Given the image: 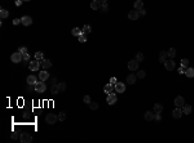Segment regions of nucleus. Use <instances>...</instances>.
Here are the masks:
<instances>
[{
  "label": "nucleus",
  "mask_w": 194,
  "mask_h": 143,
  "mask_svg": "<svg viewBox=\"0 0 194 143\" xmlns=\"http://www.w3.org/2000/svg\"><path fill=\"white\" fill-rule=\"evenodd\" d=\"M24 1H30V0H24Z\"/></svg>",
  "instance_id": "obj_53"
},
{
  "label": "nucleus",
  "mask_w": 194,
  "mask_h": 143,
  "mask_svg": "<svg viewBox=\"0 0 194 143\" xmlns=\"http://www.w3.org/2000/svg\"><path fill=\"white\" fill-rule=\"evenodd\" d=\"M22 3H24V0H16V1H14V4H16L17 6H21Z\"/></svg>",
  "instance_id": "obj_48"
},
{
  "label": "nucleus",
  "mask_w": 194,
  "mask_h": 143,
  "mask_svg": "<svg viewBox=\"0 0 194 143\" xmlns=\"http://www.w3.org/2000/svg\"><path fill=\"white\" fill-rule=\"evenodd\" d=\"M78 37H79V41H80V43H87V40H88L87 34H84V32H83V34H80Z\"/></svg>",
  "instance_id": "obj_31"
},
{
  "label": "nucleus",
  "mask_w": 194,
  "mask_h": 143,
  "mask_svg": "<svg viewBox=\"0 0 194 143\" xmlns=\"http://www.w3.org/2000/svg\"><path fill=\"white\" fill-rule=\"evenodd\" d=\"M182 114H184L182 108H181V107H176V108L174 110V112H172V116H174L175 119H180V117L182 116Z\"/></svg>",
  "instance_id": "obj_14"
},
{
  "label": "nucleus",
  "mask_w": 194,
  "mask_h": 143,
  "mask_svg": "<svg viewBox=\"0 0 194 143\" xmlns=\"http://www.w3.org/2000/svg\"><path fill=\"white\" fill-rule=\"evenodd\" d=\"M42 66V61H39V59H32V61L28 62V69L31 71H39Z\"/></svg>",
  "instance_id": "obj_1"
},
{
  "label": "nucleus",
  "mask_w": 194,
  "mask_h": 143,
  "mask_svg": "<svg viewBox=\"0 0 194 143\" xmlns=\"http://www.w3.org/2000/svg\"><path fill=\"white\" fill-rule=\"evenodd\" d=\"M21 23L24 25V26H30L32 23V18L30 17V16H24L21 18Z\"/></svg>",
  "instance_id": "obj_13"
},
{
  "label": "nucleus",
  "mask_w": 194,
  "mask_h": 143,
  "mask_svg": "<svg viewBox=\"0 0 194 143\" xmlns=\"http://www.w3.org/2000/svg\"><path fill=\"white\" fill-rule=\"evenodd\" d=\"M114 86H115V92L116 93H124L126 92V85L123 84V82H120V81H118Z\"/></svg>",
  "instance_id": "obj_8"
},
{
  "label": "nucleus",
  "mask_w": 194,
  "mask_h": 143,
  "mask_svg": "<svg viewBox=\"0 0 194 143\" xmlns=\"http://www.w3.org/2000/svg\"><path fill=\"white\" fill-rule=\"evenodd\" d=\"M114 90H115V86H114V84H106L105 86H104V92H105V93H108V94L113 93Z\"/></svg>",
  "instance_id": "obj_20"
},
{
  "label": "nucleus",
  "mask_w": 194,
  "mask_h": 143,
  "mask_svg": "<svg viewBox=\"0 0 194 143\" xmlns=\"http://www.w3.org/2000/svg\"><path fill=\"white\" fill-rule=\"evenodd\" d=\"M14 1H16V0H14Z\"/></svg>",
  "instance_id": "obj_54"
},
{
  "label": "nucleus",
  "mask_w": 194,
  "mask_h": 143,
  "mask_svg": "<svg viewBox=\"0 0 194 143\" xmlns=\"http://www.w3.org/2000/svg\"><path fill=\"white\" fill-rule=\"evenodd\" d=\"M154 114H155V112H154ZM154 120H155V121H160V120H162L160 114H155V115H154Z\"/></svg>",
  "instance_id": "obj_43"
},
{
  "label": "nucleus",
  "mask_w": 194,
  "mask_h": 143,
  "mask_svg": "<svg viewBox=\"0 0 194 143\" xmlns=\"http://www.w3.org/2000/svg\"><path fill=\"white\" fill-rule=\"evenodd\" d=\"M49 79V72L47 70H43L39 72V80L40 81H47Z\"/></svg>",
  "instance_id": "obj_12"
},
{
  "label": "nucleus",
  "mask_w": 194,
  "mask_h": 143,
  "mask_svg": "<svg viewBox=\"0 0 194 143\" xmlns=\"http://www.w3.org/2000/svg\"><path fill=\"white\" fill-rule=\"evenodd\" d=\"M138 13H140V16H145V14H146V10H145V9H141V10H138Z\"/></svg>",
  "instance_id": "obj_50"
},
{
  "label": "nucleus",
  "mask_w": 194,
  "mask_h": 143,
  "mask_svg": "<svg viewBox=\"0 0 194 143\" xmlns=\"http://www.w3.org/2000/svg\"><path fill=\"white\" fill-rule=\"evenodd\" d=\"M83 102L87 103V104H89V103H91V97H89V95H84L83 97Z\"/></svg>",
  "instance_id": "obj_41"
},
{
  "label": "nucleus",
  "mask_w": 194,
  "mask_h": 143,
  "mask_svg": "<svg viewBox=\"0 0 194 143\" xmlns=\"http://www.w3.org/2000/svg\"><path fill=\"white\" fill-rule=\"evenodd\" d=\"M21 23V18H16L13 21V25H20Z\"/></svg>",
  "instance_id": "obj_49"
},
{
  "label": "nucleus",
  "mask_w": 194,
  "mask_h": 143,
  "mask_svg": "<svg viewBox=\"0 0 194 143\" xmlns=\"http://www.w3.org/2000/svg\"><path fill=\"white\" fill-rule=\"evenodd\" d=\"M35 59H39V61L44 59V54H43V52H36V53H35Z\"/></svg>",
  "instance_id": "obj_34"
},
{
  "label": "nucleus",
  "mask_w": 194,
  "mask_h": 143,
  "mask_svg": "<svg viewBox=\"0 0 194 143\" xmlns=\"http://www.w3.org/2000/svg\"><path fill=\"white\" fill-rule=\"evenodd\" d=\"M116 101H118V98H116V95H115L114 93L108 94V97H106V102H108L109 104H115Z\"/></svg>",
  "instance_id": "obj_9"
},
{
  "label": "nucleus",
  "mask_w": 194,
  "mask_h": 143,
  "mask_svg": "<svg viewBox=\"0 0 194 143\" xmlns=\"http://www.w3.org/2000/svg\"><path fill=\"white\" fill-rule=\"evenodd\" d=\"M101 12H102L104 14L109 12V5H108V3H102V5H101Z\"/></svg>",
  "instance_id": "obj_32"
},
{
  "label": "nucleus",
  "mask_w": 194,
  "mask_h": 143,
  "mask_svg": "<svg viewBox=\"0 0 194 143\" xmlns=\"http://www.w3.org/2000/svg\"><path fill=\"white\" fill-rule=\"evenodd\" d=\"M164 67H166V70H168V71H172L175 67H176V65H175V61H174V58H170L168 61H166L164 62Z\"/></svg>",
  "instance_id": "obj_7"
},
{
  "label": "nucleus",
  "mask_w": 194,
  "mask_h": 143,
  "mask_svg": "<svg viewBox=\"0 0 194 143\" xmlns=\"http://www.w3.org/2000/svg\"><path fill=\"white\" fill-rule=\"evenodd\" d=\"M58 120H60V121H65V120H66V112L65 111H61L58 114Z\"/></svg>",
  "instance_id": "obj_33"
},
{
  "label": "nucleus",
  "mask_w": 194,
  "mask_h": 143,
  "mask_svg": "<svg viewBox=\"0 0 194 143\" xmlns=\"http://www.w3.org/2000/svg\"><path fill=\"white\" fill-rule=\"evenodd\" d=\"M184 103H185L184 97L177 95L176 98H175V106H176V107H184Z\"/></svg>",
  "instance_id": "obj_10"
},
{
  "label": "nucleus",
  "mask_w": 194,
  "mask_h": 143,
  "mask_svg": "<svg viewBox=\"0 0 194 143\" xmlns=\"http://www.w3.org/2000/svg\"><path fill=\"white\" fill-rule=\"evenodd\" d=\"M89 107H91V110L96 111L97 108H98V103H97V102H91V103H89Z\"/></svg>",
  "instance_id": "obj_36"
},
{
  "label": "nucleus",
  "mask_w": 194,
  "mask_h": 143,
  "mask_svg": "<svg viewBox=\"0 0 194 143\" xmlns=\"http://www.w3.org/2000/svg\"><path fill=\"white\" fill-rule=\"evenodd\" d=\"M185 75H186L188 77H194V69H193V67H186Z\"/></svg>",
  "instance_id": "obj_25"
},
{
  "label": "nucleus",
  "mask_w": 194,
  "mask_h": 143,
  "mask_svg": "<svg viewBox=\"0 0 194 143\" xmlns=\"http://www.w3.org/2000/svg\"><path fill=\"white\" fill-rule=\"evenodd\" d=\"M52 84H57V79H56V77L52 79Z\"/></svg>",
  "instance_id": "obj_51"
},
{
  "label": "nucleus",
  "mask_w": 194,
  "mask_h": 143,
  "mask_svg": "<svg viewBox=\"0 0 194 143\" xmlns=\"http://www.w3.org/2000/svg\"><path fill=\"white\" fill-rule=\"evenodd\" d=\"M138 61L135 58V59H131V61L128 62V69L131 70V71H136V70H138Z\"/></svg>",
  "instance_id": "obj_6"
},
{
  "label": "nucleus",
  "mask_w": 194,
  "mask_h": 143,
  "mask_svg": "<svg viewBox=\"0 0 194 143\" xmlns=\"http://www.w3.org/2000/svg\"><path fill=\"white\" fill-rule=\"evenodd\" d=\"M32 90H35V85L27 84V86H26V92H32Z\"/></svg>",
  "instance_id": "obj_40"
},
{
  "label": "nucleus",
  "mask_w": 194,
  "mask_h": 143,
  "mask_svg": "<svg viewBox=\"0 0 194 143\" xmlns=\"http://www.w3.org/2000/svg\"><path fill=\"white\" fill-rule=\"evenodd\" d=\"M42 67L44 70H48V69H50L52 67V62H50V59H42Z\"/></svg>",
  "instance_id": "obj_17"
},
{
  "label": "nucleus",
  "mask_w": 194,
  "mask_h": 143,
  "mask_svg": "<svg viewBox=\"0 0 194 143\" xmlns=\"http://www.w3.org/2000/svg\"><path fill=\"white\" fill-rule=\"evenodd\" d=\"M10 61L13 63H18L21 61H24V54H22L21 52H14V53L10 56Z\"/></svg>",
  "instance_id": "obj_2"
},
{
  "label": "nucleus",
  "mask_w": 194,
  "mask_h": 143,
  "mask_svg": "<svg viewBox=\"0 0 194 143\" xmlns=\"http://www.w3.org/2000/svg\"><path fill=\"white\" fill-rule=\"evenodd\" d=\"M167 53H168V57H170V58H175V56H176V49H175V48H170V49L167 50Z\"/></svg>",
  "instance_id": "obj_29"
},
{
  "label": "nucleus",
  "mask_w": 194,
  "mask_h": 143,
  "mask_svg": "<svg viewBox=\"0 0 194 143\" xmlns=\"http://www.w3.org/2000/svg\"><path fill=\"white\" fill-rule=\"evenodd\" d=\"M0 17H2L3 19H4V18H8V17H9V12L6 10V9H4V8L0 9Z\"/></svg>",
  "instance_id": "obj_28"
},
{
  "label": "nucleus",
  "mask_w": 194,
  "mask_h": 143,
  "mask_svg": "<svg viewBox=\"0 0 194 143\" xmlns=\"http://www.w3.org/2000/svg\"><path fill=\"white\" fill-rule=\"evenodd\" d=\"M58 88H60V90H61V92H66V82H60L58 84Z\"/></svg>",
  "instance_id": "obj_38"
},
{
  "label": "nucleus",
  "mask_w": 194,
  "mask_h": 143,
  "mask_svg": "<svg viewBox=\"0 0 194 143\" xmlns=\"http://www.w3.org/2000/svg\"><path fill=\"white\" fill-rule=\"evenodd\" d=\"M71 34H72L74 36H79L80 34H83V30H80L79 27H74V28L71 30Z\"/></svg>",
  "instance_id": "obj_27"
},
{
  "label": "nucleus",
  "mask_w": 194,
  "mask_h": 143,
  "mask_svg": "<svg viewBox=\"0 0 194 143\" xmlns=\"http://www.w3.org/2000/svg\"><path fill=\"white\" fill-rule=\"evenodd\" d=\"M154 111H146L145 112V115H144V117H145V120L146 121H153L154 120Z\"/></svg>",
  "instance_id": "obj_18"
},
{
  "label": "nucleus",
  "mask_w": 194,
  "mask_h": 143,
  "mask_svg": "<svg viewBox=\"0 0 194 143\" xmlns=\"http://www.w3.org/2000/svg\"><path fill=\"white\" fill-rule=\"evenodd\" d=\"M20 135H21V134H18V133H16V132H13L10 137H12V139H18V137H20Z\"/></svg>",
  "instance_id": "obj_44"
},
{
  "label": "nucleus",
  "mask_w": 194,
  "mask_h": 143,
  "mask_svg": "<svg viewBox=\"0 0 194 143\" xmlns=\"http://www.w3.org/2000/svg\"><path fill=\"white\" fill-rule=\"evenodd\" d=\"M137 75H133V73H131V75H128V76H127V82H128V84H135V82L137 81Z\"/></svg>",
  "instance_id": "obj_19"
},
{
  "label": "nucleus",
  "mask_w": 194,
  "mask_h": 143,
  "mask_svg": "<svg viewBox=\"0 0 194 143\" xmlns=\"http://www.w3.org/2000/svg\"><path fill=\"white\" fill-rule=\"evenodd\" d=\"M61 90H60V88H58V84H52V86H50V93L53 94V95H57Z\"/></svg>",
  "instance_id": "obj_22"
},
{
  "label": "nucleus",
  "mask_w": 194,
  "mask_h": 143,
  "mask_svg": "<svg viewBox=\"0 0 194 143\" xmlns=\"http://www.w3.org/2000/svg\"><path fill=\"white\" fill-rule=\"evenodd\" d=\"M82 30H83V32H84V34H87V35L92 32V27L89 26V25H84V26H83V28H82Z\"/></svg>",
  "instance_id": "obj_30"
},
{
  "label": "nucleus",
  "mask_w": 194,
  "mask_h": 143,
  "mask_svg": "<svg viewBox=\"0 0 194 143\" xmlns=\"http://www.w3.org/2000/svg\"><path fill=\"white\" fill-rule=\"evenodd\" d=\"M101 5H102V3L100 1V0H92V1H91V8H92L93 10L101 9Z\"/></svg>",
  "instance_id": "obj_15"
},
{
  "label": "nucleus",
  "mask_w": 194,
  "mask_h": 143,
  "mask_svg": "<svg viewBox=\"0 0 194 143\" xmlns=\"http://www.w3.org/2000/svg\"><path fill=\"white\" fill-rule=\"evenodd\" d=\"M47 90V85H46V81H39L35 84V92L36 93H44Z\"/></svg>",
  "instance_id": "obj_5"
},
{
  "label": "nucleus",
  "mask_w": 194,
  "mask_h": 143,
  "mask_svg": "<svg viewBox=\"0 0 194 143\" xmlns=\"http://www.w3.org/2000/svg\"><path fill=\"white\" fill-rule=\"evenodd\" d=\"M26 81H27V84L35 85L36 82H38V77H36L35 75H28V76H27V79H26Z\"/></svg>",
  "instance_id": "obj_16"
},
{
  "label": "nucleus",
  "mask_w": 194,
  "mask_h": 143,
  "mask_svg": "<svg viewBox=\"0 0 194 143\" xmlns=\"http://www.w3.org/2000/svg\"><path fill=\"white\" fill-rule=\"evenodd\" d=\"M24 61H28L30 62V54H28V52H27V53H24Z\"/></svg>",
  "instance_id": "obj_46"
},
{
  "label": "nucleus",
  "mask_w": 194,
  "mask_h": 143,
  "mask_svg": "<svg viewBox=\"0 0 194 143\" xmlns=\"http://www.w3.org/2000/svg\"><path fill=\"white\" fill-rule=\"evenodd\" d=\"M138 17H140V13H138V10H131L130 13H128V18L131 19V21H137L138 19Z\"/></svg>",
  "instance_id": "obj_11"
},
{
  "label": "nucleus",
  "mask_w": 194,
  "mask_h": 143,
  "mask_svg": "<svg viewBox=\"0 0 194 143\" xmlns=\"http://www.w3.org/2000/svg\"><path fill=\"white\" fill-rule=\"evenodd\" d=\"M185 70H186V67H184V66H180L178 67V73H185Z\"/></svg>",
  "instance_id": "obj_45"
},
{
  "label": "nucleus",
  "mask_w": 194,
  "mask_h": 143,
  "mask_svg": "<svg viewBox=\"0 0 194 143\" xmlns=\"http://www.w3.org/2000/svg\"><path fill=\"white\" fill-rule=\"evenodd\" d=\"M167 58H168V53H167L166 50H162L160 53H159V62L164 63L167 61Z\"/></svg>",
  "instance_id": "obj_21"
},
{
  "label": "nucleus",
  "mask_w": 194,
  "mask_h": 143,
  "mask_svg": "<svg viewBox=\"0 0 194 143\" xmlns=\"http://www.w3.org/2000/svg\"><path fill=\"white\" fill-rule=\"evenodd\" d=\"M18 52H21V53L24 54V53H27L28 50H27V48H26V47H20V48H18Z\"/></svg>",
  "instance_id": "obj_42"
},
{
  "label": "nucleus",
  "mask_w": 194,
  "mask_h": 143,
  "mask_svg": "<svg viewBox=\"0 0 194 143\" xmlns=\"http://www.w3.org/2000/svg\"><path fill=\"white\" fill-rule=\"evenodd\" d=\"M181 66L189 67V59H188V58H182V59H181Z\"/></svg>",
  "instance_id": "obj_39"
},
{
  "label": "nucleus",
  "mask_w": 194,
  "mask_h": 143,
  "mask_svg": "<svg viewBox=\"0 0 194 143\" xmlns=\"http://www.w3.org/2000/svg\"><path fill=\"white\" fill-rule=\"evenodd\" d=\"M192 106L190 104H184V107H182V111H184V114L185 115H190L192 114Z\"/></svg>",
  "instance_id": "obj_26"
},
{
  "label": "nucleus",
  "mask_w": 194,
  "mask_h": 143,
  "mask_svg": "<svg viewBox=\"0 0 194 143\" xmlns=\"http://www.w3.org/2000/svg\"><path fill=\"white\" fill-rule=\"evenodd\" d=\"M101 3H108V0H100Z\"/></svg>",
  "instance_id": "obj_52"
},
{
  "label": "nucleus",
  "mask_w": 194,
  "mask_h": 143,
  "mask_svg": "<svg viewBox=\"0 0 194 143\" xmlns=\"http://www.w3.org/2000/svg\"><path fill=\"white\" fill-rule=\"evenodd\" d=\"M145 76H146V72H145L144 70H140V71L137 72V77H138V79H144Z\"/></svg>",
  "instance_id": "obj_37"
},
{
  "label": "nucleus",
  "mask_w": 194,
  "mask_h": 143,
  "mask_svg": "<svg viewBox=\"0 0 194 143\" xmlns=\"http://www.w3.org/2000/svg\"><path fill=\"white\" fill-rule=\"evenodd\" d=\"M116 82H118L116 77H111V79H110V84H114V85H115V84H116Z\"/></svg>",
  "instance_id": "obj_47"
},
{
  "label": "nucleus",
  "mask_w": 194,
  "mask_h": 143,
  "mask_svg": "<svg viewBox=\"0 0 194 143\" xmlns=\"http://www.w3.org/2000/svg\"><path fill=\"white\" fill-rule=\"evenodd\" d=\"M20 141H21V143H30V142H32V135L25 132L20 135Z\"/></svg>",
  "instance_id": "obj_4"
},
{
  "label": "nucleus",
  "mask_w": 194,
  "mask_h": 143,
  "mask_svg": "<svg viewBox=\"0 0 194 143\" xmlns=\"http://www.w3.org/2000/svg\"><path fill=\"white\" fill-rule=\"evenodd\" d=\"M136 59H137L138 62H142L144 59H145V56H144V54L140 52V53H137V54H136Z\"/></svg>",
  "instance_id": "obj_35"
},
{
  "label": "nucleus",
  "mask_w": 194,
  "mask_h": 143,
  "mask_svg": "<svg viewBox=\"0 0 194 143\" xmlns=\"http://www.w3.org/2000/svg\"><path fill=\"white\" fill-rule=\"evenodd\" d=\"M133 6H135V9H136V10L144 9V3H142V0H136L135 4H133Z\"/></svg>",
  "instance_id": "obj_23"
},
{
  "label": "nucleus",
  "mask_w": 194,
  "mask_h": 143,
  "mask_svg": "<svg viewBox=\"0 0 194 143\" xmlns=\"http://www.w3.org/2000/svg\"><path fill=\"white\" fill-rule=\"evenodd\" d=\"M153 111L155 112V114H162V112H163V106H162L160 103H155Z\"/></svg>",
  "instance_id": "obj_24"
},
{
  "label": "nucleus",
  "mask_w": 194,
  "mask_h": 143,
  "mask_svg": "<svg viewBox=\"0 0 194 143\" xmlns=\"http://www.w3.org/2000/svg\"><path fill=\"white\" fill-rule=\"evenodd\" d=\"M57 120H58V115H56V114H48L46 116V123L49 125H54L57 123Z\"/></svg>",
  "instance_id": "obj_3"
}]
</instances>
